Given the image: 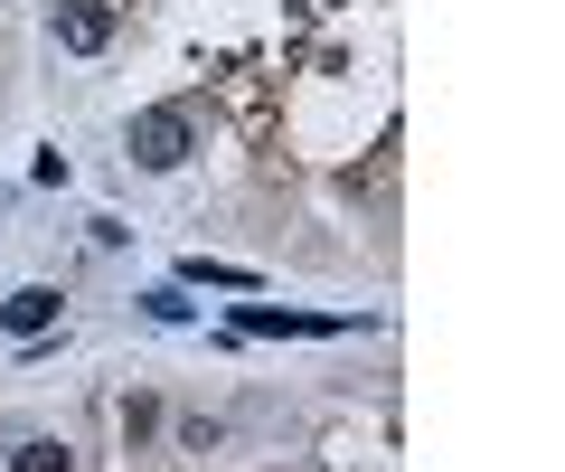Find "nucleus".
Wrapping results in <instances>:
<instances>
[{"mask_svg":"<svg viewBox=\"0 0 565 472\" xmlns=\"http://www.w3.org/2000/svg\"><path fill=\"white\" fill-rule=\"evenodd\" d=\"M189 143H199V124H189V104H151V114H132V133H122V151H132L141 170H180Z\"/></svg>","mask_w":565,"mask_h":472,"instance_id":"nucleus-1","label":"nucleus"},{"mask_svg":"<svg viewBox=\"0 0 565 472\" xmlns=\"http://www.w3.org/2000/svg\"><path fill=\"white\" fill-rule=\"evenodd\" d=\"M57 48L104 57V48H114V10H104V0H57Z\"/></svg>","mask_w":565,"mask_h":472,"instance_id":"nucleus-2","label":"nucleus"},{"mask_svg":"<svg viewBox=\"0 0 565 472\" xmlns=\"http://www.w3.org/2000/svg\"><path fill=\"white\" fill-rule=\"evenodd\" d=\"M0 322L20 331V340H39V331L57 322V293H47V284H20V293H10V303H0Z\"/></svg>","mask_w":565,"mask_h":472,"instance_id":"nucleus-3","label":"nucleus"},{"mask_svg":"<svg viewBox=\"0 0 565 472\" xmlns=\"http://www.w3.org/2000/svg\"><path fill=\"white\" fill-rule=\"evenodd\" d=\"M236 331H349V322H321V312H274V303H245Z\"/></svg>","mask_w":565,"mask_h":472,"instance_id":"nucleus-4","label":"nucleus"},{"mask_svg":"<svg viewBox=\"0 0 565 472\" xmlns=\"http://www.w3.org/2000/svg\"><path fill=\"white\" fill-rule=\"evenodd\" d=\"M10 472H76V453H66L57 434H29V444L10 453Z\"/></svg>","mask_w":565,"mask_h":472,"instance_id":"nucleus-5","label":"nucleus"},{"mask_svg":"<svg viewBox=\"0 0 565 472\" xmlns=\"http://www.w3.org/2000/svg\"><path fill=\"white\" fill-rule=\"evenodd\" d=\"M189 284H217V293H255V274H245V265H207V255H189Z\"/></svg>","mask_w":565,"mask_h":472,"instance_id":"nucleus-6","label":"nucleus"}]
</instances>
